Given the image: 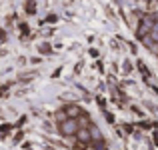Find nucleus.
Wrapping results in <instances>:
<instances>
[{"instance_id":"obj_1","label":"nucleus","mask_w":158,"mask_h":150,"mask_svg":"<svg viewBox=\"0 0 158 150\" xmlns=\"http://www.w3.org/2000/svg\"><path fill=\"white\" fill-rule=\"evenodd\" d=\"M78 128H80V122L74 118H66L60 122V126H58V130H60L62 136H74L78 132Z\"/></svg>"},{"instance_id":"obj_2","label":"nucleus","mask_w":158,"mask_h":150,"mask_svg":"<svg viewBox=\"0 0 158 150\" xmlns=\"http://www.w3.org/2000/svg\"><path fill=\"white\" fill-rule=\"evenodd\" d=\"M74 136H76V140H78L80 144H90V142H92V138H90V130H88V126H80V128H78V132H76Z\"/></svg>"},{"instance_id":"obj_3","label":"nucleus","mask_w":158,"mask_h":150,"mask_svg":"<svg viewBox=\"0 0 158 150\" xmlns=\"http://www.w3.org/2000/svg\"><path fill=\"white\" fill-rule=\"evenodd\" d=\"M152 30H154V24H152V20L150 18H144L142 22H140V28H138V36L140 38H144V36L150 32L152 34Z\"/></svg>"},{"instance_id":"obj_4","label":"nucleus","mask_w":158,"mask_h":150,"mask_svg":"<svg viewBox=\"0 0 158 150\" xmlns=\"http://www.w3.org/2000/svg\"><path fill=\"white\" fill-rule=\"evenodd\" d=\"M80 114H82V110H80L78 104H68V106H64V116H66V118L78 120V116H80Z\"/></svg>"},{"instance_id":"obj_5","label":"nucleus","mask_w":158,"mask_h":150,"mask_svg":"<svg viewBox=\"0 0 158 150\" xmlns=\"http://www.w3.org/2000/svg\"><path fill=\"white\" fill-rule=\"evenodd\" d=\"M90 130V138H92V142H102V132L98 130L96 126H88Z\"/></svg>"}]
</instances>
